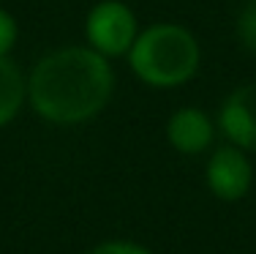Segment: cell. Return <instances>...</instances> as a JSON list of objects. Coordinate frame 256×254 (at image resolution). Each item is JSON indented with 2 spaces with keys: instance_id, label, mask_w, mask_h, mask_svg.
<instances>
[{
  "instance_id": "obj_1",
  "label": "cell",
  "mask_w": 256,
  "mask_h": 254,
  "mask_svg": "<svg viewBox=\"0 0 256 254\" xmlns=\"http://www.w3.org/2000/svg\"><path fill=\"white\" fill-rule=\"evenodd\" d=\"M114 71L93 47H60L46 52L28 74V101L50 123L74 126L96 118L109 104Z\"/></svg>"
},
{
  "instance_id": "obj_2",
  "label": "cell",
  "mask_w": 256,
  "mask_h": 254,
  "mask_svg": "<svg viewBox=\"0 0 256 254\" xmlns=\"http://www.w3.org/2000/svg\"><path fill=\"white\" fill-rule=\"evenodd\" d=\"M128 66L150 88H178L194 80L202 63V47L194 30L180 22H153L139 30L128 50Z\"/></svg>"
},
{
  "instance_id": "obj_3",
  "label": "cell",
  "mask_w": 256,
  "mask_h": 254,
  "mask_svg": "<svg viewBox=\"0 0 256 254\" xmlns=\"http://www.w3.org/2000/svg\"><path fill=\"white\" fill-rule=\"evenodd\" d=\"M88 47L104 58H123L139 36V22L123 0H98L84 17Z\"/></svg>"
},
{
  "instance_id": "obj_4",
  "label": "cell",
  "mask_w": 256,
  "mask_h": 254,
  "mask_svg": "<svg viewBox=\"0 0 256 254\" xmlns=\"http://www.w3.org/2000/svg\"><path fill=\"white\" fill-rule=\"evenodd\" d=\"M204 180H207V189L218 199H224V202L242 199L248 194L251 180H254V169H251V161H248L246 150H240L232 142L216 148L210 161H207Z\"/></svg>"
},
{
  "instance_id": "obj_5",
  "label": "cell",
  "mask_w": 256,
  "mask_h": 254,
  "mask_svg": "<svg viewBox=\"0 0 256 254\" xmlns=\"http://www.w3.org/2000/svg\"><path fill=\"white\" fill-rule=\"evenodd\" d=\"M218 129L240 150L256 153V82L240 85L224 99Z\"/></svg>"
},
{
  "instance_id": "obj_6",
  "label": "cell",
  "mask_w": 256,
  "mask_h": 254,
  "mask_svg": "<svg viewBox=\"0 0 256 254\" xmlns=\"http://www.w3.org/2000/svg\"><path fill=\"white\" fill-rule=\"evenodd\" d=\"M216 137V123L204 110L199 107H180L166 120V140L174 150L186 156L204 153Z\"/></svg>"
},
{
  "instance_id": "obj_7",
  "label": "cell",
  "mask_w": 256,
  "mask_h": 254,
  "mask_svg": "<svg viewBox=\"0 0 256 254\" xmlns=\"http://www.w3.org/2000/svg\"><path fill=\"white\" fill-rule=\"evenodd\" d=\"M28 101V77L8 58H0V129L8 126L20 115L22 104Z\"/></svg>"
},
{
  "instance_id": "obj_8",
  "label": "cell",
  "mask_w": 256,
  "mask_h": 254,
  "mask_svg": "<svg viewBox=\"0 0 256 254\" xmlns=\"http://www.w3.org/2000/svg\"><path fill=\"white\" fill-rule=\"evenodd\" d=\"M234 36L246 52L256 55V0H248L234 20Z\"/></svg>"
},
{
  "instance_id": "obj_9",
  "label": "cell",
  "mask_w": 256,
  "mask_h": 254,
  "mask_svg": "<svg viewBox=\"0 0 256 254\" xmlns=\"http://www.w3.org/2000/svg\"><path fill=\"white\" fill-rule=\"evenodd\" d=\"M20 39V22L8 9L0 6V58H8Z\"/></svg>"
},
{
  "instance_id": "obj_10",
  "label": "cell",
  "mask_w": 256,
  "mask_h": 254,
  "mask_svg": "<svg viewBox=\"0 0 256 254\" xmlns=\"http://www.w3.org/2000/svg\"><path fill=\"white\" fill-rule=\"evenodd\" d=\"M88 254H150V251L136 243H128V240H109V243H98Z\"/></svg>"
}]
</instances>
